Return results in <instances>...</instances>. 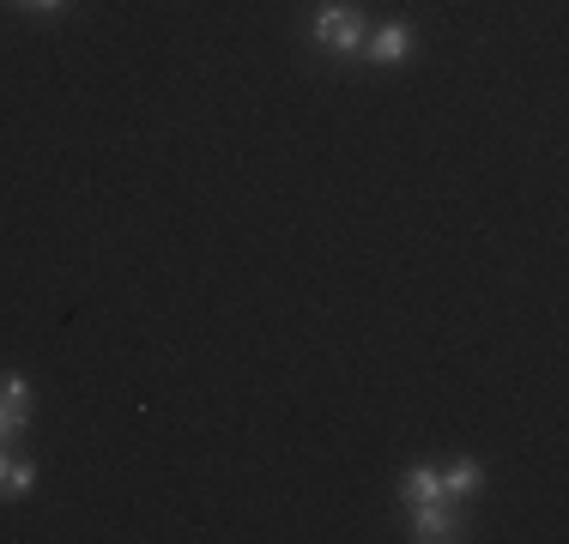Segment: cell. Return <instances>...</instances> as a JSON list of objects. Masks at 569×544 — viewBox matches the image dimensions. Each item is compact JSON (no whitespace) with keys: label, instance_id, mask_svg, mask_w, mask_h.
Returning <instances> with one entry per match:
<instances>
[{"label":"cell","instance_id":"cell-9","mask_svg":"<svg viewBox=\"0 0 569 544\" xmlns=\"http://www.w3.org/2000/svg\"><path fill=\"white\" fill-rule=\"evenodd\" d=\"M24 7H43V12H56V7H67V0H24Z\"/></svg>","mask_w":569,"mask_h":544},{"label":"cell","instance_id":"cell-6","mask_svg":"<svg viewBox=\"0 0 569 544\" xmlns=\"http://www.w3.org/2000/svg\"><path fill=\"white\" fill-rule=\"evenodd\" d=\"M442 490H449V502L472 496V490H479V460H455V466L442 472Z\"/></svg>","mask_w":569,"mask_h":544},{"label":"cell","instance_id":"cell-4","mask_svg":"<svg viewBox=\"0 0 569 544\" xmlns=\"http://www.w3.org/2000/svg\"><path fill=\"white\" fill-rule=\"evenodd\" d=\"M400 496H406V508H418V502H442L449 490H442L437 466H412V472H406V484H400Z\"/></svg>","mask_w":569,"mask_h":544},{"label":"cell","instance_id":"cell-7","mask_svg":"<svg viewBox=\"0 0 569 544\" xmlns=\"http://www.w3.org/2000/svg\"><path fill=\"white\" fill-rule=\"evenodd\" d=\"M0 400H7V412L19 417V424H31V387H24V375H7V381H0Z\"/></svg>","mask_w":569,"mask_h":544},{"label":"cell","instance_id":"cell-2","mask_svg":"<svg viewBox=\"0 0 569 544\" xmlns=\"http://www.w3.org/2000/svg\"><path fill=\"white\" fill-rule=\"evenodd\" d=\"M412 538H425V544L460 538V521H455L449 496H442V502H418V508H412Z\"/></svg>","mask_w":569,"mask_h":544},{"label":"cell","instance_id":"cell-5","mask_svg":"<svg viewBox=\"0 0 569 544\" xmlns=\"http://www.w3.org/2000/svg\"><path fill=\"white\" fill-rule=\"evenodd\" d=\"M31 484H37V466L31 460H7V442H0V502H19Z\"/></svg>","mask_w":569,"mask_h":544},{"label":"cell","instance_id":"cell-8","mask_svg":"<svg viewBox=\"0 0 569 544\" xmlns=\"http://www.w3.org/2000/svg\"><path fill=\"white\" fill-rule=\"evenodd\" d=\"M19 430H24V424H19V417H12V412H7V400H0V442H12V435H19Z\"/></svg>","mask_w":569,"mask_h":544},{"label":"cell","instance_id":"cell-1","mask_svg":"<svg viewBox=\"0 0 569 544\" xmlns=\"http://www.w3.org/2000/svg\"><path fill=\"white\" fill-rule=\"evenodd\" d=\"M316 43L333 54H358L363 49V19L358 7H321L316 12Z\"/></svg>","mask_w":569,"mask_h":544},{"label":"cell","instance_id":"cell-3","mask_svg":"<svg viewBox=\"0 0 569 544\" xmlns=\"http://www.w3.org/2000/svg\"><path fill=\"white\" fill-rule=\"evenodd\" d=\"M358 54H370V61H382V67H400L406 54H412V31H406V24H382Z\"/></svg>","mask_w":569,"mask_h":544}]
</instances>
